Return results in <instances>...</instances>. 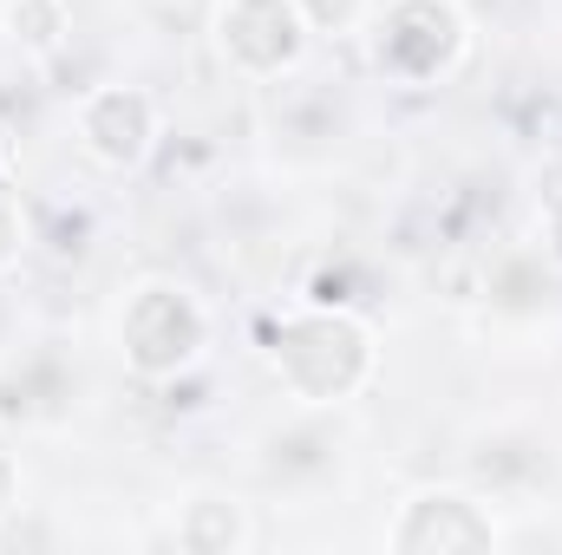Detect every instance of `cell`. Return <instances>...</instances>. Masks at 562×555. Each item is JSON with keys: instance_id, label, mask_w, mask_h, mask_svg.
Masks as SVG:
<instances>
[{"instance_id": "5", "label": "cell", "mask_w": 562, "mask_h": 555, "mask_svg": "<svg viewBox=\"0 0 562 555\" xmlns=\"http://www.w3.org/2000/svg\"><path fill=\"white\" fill-rule=\"evenodd\" d=\"M79 138H86V150H92L99 163L125 170V163H138L144 150H150V138H157V112H150L144 92H125V86L92 92L86 112H79Z\"/></svg>"}, {"instance_id": "1", "label": "cell", "mask_w": 562, "mask_h": 555, "mask_svg": "<svg viewBox=\"0 0 562 555\" xmlns=\"http://www.w3.org/2000/svg\"><path fill=\"white\" fill-rule=\"evenodd\" d=\"M203 340H210V320H203L196 294L177 287V281H144V287H132V301L119 307V347L150 380L190 366L203 353Z\"/></svg>"}, {"instance_id": "2", "label": "cell", "mask_w": 562, "mask_h": 555, "mask_svg": "<svg viewBox=\"0 0 562 555\" xmlns=\"http://www.w3.org/2000/svg\"><path fill=\"white\" fill-rule=\"evenodd\" d=\"M276 366L288 373V386H294L307 406H334V399H347V393L367 380L373 353H367V333H360L347 314H307V320L281 327Z\"/></svg>"}, {"instance_id": "3", "label": "cell", "mask_w": 562, "mask_h": 555, "mask_svg": "<svg viewBox=\"0 0 562 555\" xmlns=\"http://www.w3.org/2000/svg\"><path fill=\"white\" fill-rule=\"evenodd\" d=\"M216 46L236 72L276 79L301 59V13H294V0H223Z\"/></svg>"}, {"instance_id": "6", "label": "cell", "mask_w": 562, "mask_h": 555, "mask_svg": "<svg viewBox=\"0 0 562 555\" xmlns=\"http://www.w3.org/2000/svg\"><path fill=\"white\" fill-rule=\"evenodd\" d=\"M72 412V373L59 353H26L20 366H7L0 380V418L33 431V424H53V418Z\"/></svg>"}, {"instance_id": "9", "label": "cell", "mask_w": 562, "mask_h": 555, "mask_svg": "<svg viewBox=\"0 0 562 555\" xmlns=\"http://www.w3.org/2000/svg\"><path fill=\"white\" fill-rule=\"evenodd\" d=\"M7 39L13 46H26V53H53L59 39H66V26H72V13H66V0H13L7 7Z\"/></svg>"}, {"instance_id": "4", "label": "cell", "mask_w": 562, "mask_h": 555, "mask_svg": "<svg viewBox=\"0 0 562 555\" xmlns=\"http://www.w3.org/2000/svg\"><path fill=\"white\" fill-rule=\"evenodd\" d=\"M458 46H464V26H458L451 0H393L380 13V66L400 79L445 72Z\"/></svg>"}, {"instance_id": "8", "label": "cell", "mask_w": 562, "mask_h": 555, "mask_svg": "<svg viewBox=\"0 0 562 555\" xmlns=\"http://www.w3.org/2000/svg\"><path fill=\"white\" fill-rule=\"evenodd\" d=\"M334 457H340V444H334L327 424H294V431H276L269 438V471H276L281 484H301L314 471H334Z\"/></svg>"}, {"instance_id": "10", "label": "cell", "mask_w": 562, "mask_h": 555, "mask_svg": "<svg viewBox=\"0 0 562 555\" xmlns=\"http://www.w3.org/2000/svg\"><path fill=\"white\" fill-rule=\"evenodd\" d=\"M301 26H321V33H347L367 20V0H294Z\"/></svg>"}, {"instance_id": "7", "label": "cell", "mask_w": 562, "mask_h": 555, "mask_svg": "<svg viewBox=\"0 0 562 555\" xmlns=\"http://www.w3.org/2000/svg\"><path fill=\"white\" fill-rule=\"evenodd\" d=\"M393 543L400 550H484V543H497V530H491V517H477V503L471 497H413V510H406V523L393 530Z\"/></svg>"}, {"instance_id": "11", "label": "cell", "mask_w": 562, "mask_h": 555, "mask_svg": "<svg viewBox=\"0 0 562 555\" xmlns=\"http://www.w3.org/2000/svg\"><path fill=\"white\" fill-rule=\"evenodd\" d=\"M13 497H20V464H13V457L0 451V510H7Z\"/></svg>"}]
</instances>
